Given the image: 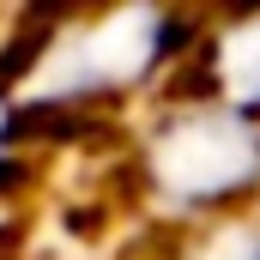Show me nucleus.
Returning <instances> with one entry per match:
<instances>
[{
    "label": "nucleus",
    "instance_id": "nucleus-2",
    "mask_svg": "<svg viewBox=\"0 0 260 260\" xmlns=\"http://www.w3.org/2000/svg\"><path fill=\"white\" fill-rule=\"evenodd\" d=\"M242 260H260V224L248 230V242H242Z\"/></svg>",
    "mask_w": 260,
    "mask_h": 260
},
{
    "label": "nucleus",
    "instance_id": "nucleus-1",
    "mask_svg": "<svg viewBox=\"0 0 260 260\" xmlns=\"http://www.w3.org/2000/svg\"><path fill=\"white\" fill-rule=\"evenodd\" d=\"M151 188L176 206H224L260 182V121L248 109H194L176 115L145 151Z\"/></svg>",
    "mask_w": 260,
    "mask_h": 260
}]
</instances>
